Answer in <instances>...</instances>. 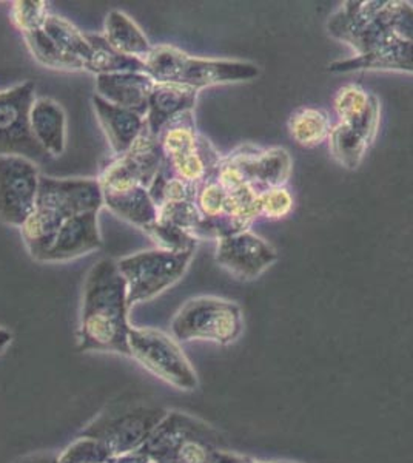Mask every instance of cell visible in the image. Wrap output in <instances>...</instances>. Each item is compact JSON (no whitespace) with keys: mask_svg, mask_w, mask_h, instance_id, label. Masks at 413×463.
Instances as JSON below:
<instances>
[{"mask_svg":"<svg viewBox=\"0 0 413 463\" xmlns=\"http://www.w3.org/2000/svg\"><path fill=\"white\" fill-rule=\"evenodd\" d=\"M148 192H150V196L155 201L156 207H159L165 203H181V201H193L194 203L196 194H198V185L174 178L161 169Z\"/></svg>","mask_w":413,"mask_h":463,"instance_id":"31","label":"cell"},{"mask_svg":"<svg viewBox=\"0 0 413 463\" xmlns=\"http://www.w3.org/2000/svg\"><path fill=\"white\" fill-rule=\"evenodd\" d=\"M292 194L287 187L264 190L259 195V215L268 220H283L293 211Z\"/></svg>","mask_w":413,"mask_h":463,"instance_id":"34","label":"cell"},{"mask_svg":"<svg viewBox=\"0 0 413 463\" xmlns=\"http://www.w3.org/2000/svg\"><path fill=\"white\" fill-rule=\"evenodd\" d=\"M26 47L32 52L33 58L37 62L52 70H61V71H80L85 70L84 61L74 58L71 54L63 52L58 43H52L43 30L26 33L23 34Z\"/></svg>","mask_w":413,"mask_h":463,"instance_id":"27","label":"cell"},{"mask_svg":"<svg viewBox=\"0 0 413 463\" xmlns=\"http://www.w3.org/2000/svg\"><path fill=\"white\" fill-rule=\"evenodd\" d=\"M36 207H47L65 218L104 207L98 178H52L41 175Z\"/></svg>","mask_w":413,"mask_h":463,"instance_id":"15","label":"cell"},{"mask_svg":"<svg viewBox=\"0 0 413 463\" xmlns=\"http://www.w3.org/2000/svg\"><path fill=\"white\" fill-rule=\"evenodd\" d=\"M335 126H332L330 153L347 170H356L366 158L381 122V102L358 84H345L333 98Z\"/></svg>","mask_w":413,"mask_h":463,"instance_id":"3","label":"cell"},{"mask_svg":"<svg viewBox=\"0 0 413 463\" xmlns=\"http://www.w3.org/2000/svg\"><path fill=\"white\" fill-rule=\"evenodd\" d=\"M198 93V90L187 85L155 82L152 95L148 99L146 128L157 137L163 132L164 127L170 124L173 119L183 116V113L194 111Z\"/></svg>","mask_w":413,"mask_h":463,"instance_id":"18","label":"cell"},{"mask_svg":"<svg viewBox=\"0 0 413 463\" xmlns=\"http://www.w3.org/2000/svg\"><path fill=\"white\" fill-rule=\"evenodd\" d=\"M157 222H168L173 226L181 227L183 231L189 232L196 240L207 238V222L201 215L193 201H181V203H165L157 207Z\"/></svg>","mask_w":413,"mask_h":463,"instance_id":"29","label":"cell"},{"mask_svg":"<svg viewBox=\"0 0 413 463\" xmlns=\"http://www.w3.org/2000/svg\"><path fill=\"white\" fill-rule=\"evenodd\" d=\"M242 331L241 306L213 295H201L185 301L170 325V334L176 342H211L220 346L233 345L241 337Z\"/></svg>","mask_w":413,"mask_h":463,"instance_id":"6","label":"cell"},{"mask_svg":"<svg viewBox=\"0 0 413 463\" xmlns=\"http://www.w3.org/2000/svg\"><path fill=\"white\" fill-rule=\"evenodd\" d=\"M128 309L127 281L117 268V261L99 260L85 279L79 321V351L130 357Z\"/></svg>","mask_w":413,"mask_h":463,"instance_id":"1","label":"cell"},{"mask_svg":"<svg viewBox=\"0 0 413 463\" xmlns=\"http://www.w3.org/2000/svg\"><path fill=\"white\" fill-rule=\"evenodd\" d=\"M11 342H13V334L5 327H0V354L10 346Z\"/></svg>","mask_w":413,"mask_h":463,"instance_id":"38","label":"cell"},{"mask_svg":"<svg viewBox=\"0 0 413 463\" xmlns=\"http://www.w3.org/2000/svg\"><path fill=\"white\" fill-rule=\"evenodd\" d=\"M210 463H301V462H292V460H275V458H253V456H247V454L236 453V451H231L229 448H222V449H218L215 454H213V458H211V462Z\"/></svg>","mask_w":413,"mask_h":463,"instance_id":"35","label":"cell"},{"mask_svg":"<svg viewBox=\"0 0 413 463\" xmlns=\"http://www.w3.org/2000/svg\"><path fill=\"white\" fill-rule=\"evenodd\" d=\"M105 207L124 222L144 229L157 216V207L145 185H142L121 156H113L104 164L98 178Z\"/></svg>","mask_w":413,"mask_h":463,"instance_id":"11","label":"cell"},{"mask_svg":"<svg viewBox=\"0 0 413 463\" xmlns=\"http://www.w3.org/2000/svg\"><path fill=\"white\" fill-rule=\"evenodd\" d=\"M32 132L48 156L58 158L67 147V115L58 100L36 98L30 113Z\"/></svg>","mask_w":413,"mask_h":463,"instance_id":"20","label":"cell"},{"mask_svg":"<svg viewBox=\"0 0 413 463\" xmlns=\"http://www.w3.org/2000/svg\"><path fill=\"white\" fill-rule=\"evenodd\" d=\"M157 137L164 153V172L192 184L199 185L209 178L222 158L213 144L198 132L194 111L173 119Z\"/></svg>","mask_w":413,"mask_h":463,"instance_id":"7","label":"cell"},{"mask_svg":"<svg viewBox=\"0 0 413 463\" xmlns=\"http://www.w3.org/2000/svg\"><path fill=\"white\" fill-rule=\"evenodd\" d=\"M47 17L48 5L43 0H17L11 4V21L22 36L43 30Z\"/></svg>","mask_w":413,"mask_h":463,"instance_id":"32","label":"cell"},{"mask_svg":"<svg viewBox=\"0 0 413 463\" xmlns=\"http://www.w3.org/2000/svg\"><path fill=\"white\" fill-rule=\"evenodd\" d=\"M153 85L146 73L100 74L96 76V95L145 118Z\"/></svg>","mask_w":413,"mask_h":463,"instance_id":"17","label":"cell"},{"mask_svg":"<svg viewBox=\"0 0 413 463\" xmlns=\"http://www.w3.org/2000/svg\"><path fill=\"white\" fill-rule=\"evenodd\" d=\"M146 237L150 238L159 250L174 253L193 252L198 248V240L192 237L189 232L181 227L173 226L168 222H155L144 227Z\"/></svg>","mask_w":413,"mask_h":463,"instance_id":"30","label":"cell"},{"mask_svg":"<svg viewBox=\"0 0 413 463\" xmlns=\"http://www.w3.org/2000/svg\"><path fill=\"white\" fill-rule=\"evenodd\" d=\"M91 102L95 107L98 121L110 143L113 156H121L128 152V148L145 128V118L135 111L113 106L98 95L91 98Z\"/></svg>","mask_w":413,"mask_h":463,"instance_id":"19","label":"cell"},{"mask_svg":"<svg viewBox=\"0 0 413 463\" xmlns=\"http://www.w3.org/2000/svg\"><path fill=\"white\" fill-rule=\"evenodd\" d=\"M364 70L413 74V43L395 41L364 56L335 61L329 65L330 73H352Z\"/></svg>","mask_w":413,"mask_h":463,"instance_id":"21","label":"cell"},{"mask_svg":"<svg viewBox=\"0 0 413 463\" xmlns=\"http://www.w3.org/2000/svg\"><path fill=\"white\" fill-rule=\"evenodd\" d=\"M327 32L355 56L395 41L413 43V5L404 0H349L330 16Z\"/></svg>","mask_w":413,"mask_h":463,"instance_id":"2","label":"cell"},{"mask_svg":"<svg viewBox=\"0 0 413 463\" xmlns=\"http://www.w3.org/2000/svg\"><path fill=\"white\" fill-rule=\"evenodd\" d=\"M287 128L295 143L301 147L314 148L329 139L332 122L329 113L323 109L304 106L290 115Z\"/></svg>","mask_w":413,"mask_h":463,"instance_id":"25","label":"cell"},{"mask_svg":"<svg viewBox=\"0 0 413 463\" xmlns=\"http://www.w3.org/2000/svg\"><path fill=\"white\" fill-rule=\"evenodd\" d=\"M91 45V56L85 62V70L89 73L100 74L116 73H145V62L141 59L130 58L126 54L116 52L104 36L99 34H87Z\"/></svg>","mask_w":413,"mask_h":463,"instance_id":"26","label":"cell"},{"mask_svg":"<svg viewBox=\"0 0 413 463\" xmlns=\"http://www.w3.org/2000/svg\"><path fill=\"white\" fill-rule=\"evenodd\" d=\"M167 411L144 399L119 397L105 406L79 436L99 440L113 458L135 453L144 447Z\"/></svg>","mask_w":413,"mask_h":463,"instance_id":"5","label":"cell"},{"mask_svg":"<svg viewBox=\"0 0 413 463\" xmlns=\"http://www.w3.org/2000/svg\"><path fill=\"white\" fill-rule=\"evenodd\" d=\"M34 93L32 80L0 91V156H23L36 164L47 161L48 153L37 143L30 124Z\"/></svg>","mask_w":413,"mask_h":463,"instance_id":"10","label":"cell"},{"mask_svg":"<svg viewBox=\"0 0 413 463\" xmlns=\"http://www.w3.org/2000/svg\"><path fill=\"white\" fill-rule=\"evenodd\" d=\"M193 255V252L174 253L153 249L119 260L117 268L127 281L128 305L153 300L176 285L187 272Z\"/></svg>","mask_w":413,"mask_h":463,"instance_id":"9","label":"cell"},{"mask_svg":"<svg viewBox=\"0 0 413 463\" xmlns=\"http://www.w3.org/2000/svg\"><path fill=\"white\" fill-rule=\"evenodd\" d=\"M145 73L155 82H172L202 90L213 85L257 80V63L227 59L196 58L172 45H156L146 56Z\"/></svg>","mask_w":413,"mask_h":463,"instance_id":"4","label":"cell"},{"mask_svg":"<svg viewBox=\"0 0 413 463\" xmlns=\"http://www.w3.org/2000/svg\"><path fill=\"white\" fill-rule=\"evenodd\" d=\"M277 261V249L250 229L218 240L216 263L241 281L258 279Z\"/></svg>","mask_w":413,"mask_h":463,"instance_id":"13","label":"cell"},{"mask_svg":"<svg viewBox=\"0 0 413 463\" xmlns=\"http://www.w3.org/2000/svg\"><path fill=\"white\" fill-rule=\"evenodd\" d=\"M13 463H59V454L56 453H34L26 454Z\"/></svg>","mask_w":413,"mask_h":463,"instance_id":"36","label":"cell"},{"mask_svg":"<svg viewBox=\"0 0 413 463\" xmlns=\"http://www.w3.org/2000/svg\"><path fill=\"white\" fill-rule=\"evenodd\" d=\"M65 220L67 218L59 212L47 207H36L32 215L26 218L21 227L22 241L33 260L41 261L47 255Z\"/></svg>","mask_w":413,"mask_h":463,"instance_id":"23","label":"cell"},{"mask_svg":"<svg viewBox=\"0 0 413 463\" xmlns=\"http://www.w3.org/2000/svg\"><path fill=\"white\" fill-rule=\"evenodd\" d=\"M102 248L98 213L70 216L63 222L58 238L41 263H63L84 257Z\"/></svg>","mask_w":413,"mask_h":463,"instance_id":"16","label":"cell"},{"mask_svg":"<svg viewBox=\"0 0 413 463\" xmlns=\"http://www.w3.org/2000/svg\"><path fill=\"white\" fill-rule=\"evenodd\" d=\"M43 32L47 33L52 43H58L63 52H67L74 58L87 62L91 56L89 36L80 32L74 24L67 21L65 17L48 14L45 25H43Z\"/></svg>","mask_w":413,"mask_h":463,"instance_id":"28","label":"cell"},{"mask_svg":"<svg viewBox=\"0 0 413 463\" xmlns=\"http://www.w3.org/2000/svg\"><path fill=\"white\" fill-rule=\"evenodd\" d=\"M225 159L233 164L247 184L259 194L264 190L286 187L292 175V158L283 147L261 148L253 144H242Z\"/></svg>","mask_w":413,"mask_h":463,"instance_id":"14","label":"cell"},{"mask_svg":"<svg viewBox=\"0 0 413 463\" xmlns=\"http://www.w3.org/2000/svg\"><path fill=\"white\" fill-rule=\"evenodd\" d=\"M111 458L110 451L99 440L79 436L59 454V463H108Z\"/></svg>","mask_w":413,"mask_h":463,"instance_id":"33","label":"cell"},{"mask_svg":"<svg viewBox=\"0 0 413 463\" xmlns=\"http://www.w3.org/2000/svg\"><path fill=\"white\" fill-rule=\"evenodd\" d=\"M108 463H155L152 458H146L145 454L141 451H135V453L124 454V456H116L111 458Z\"/></svg>","mask_w":413,"mask_h":463,"instance_id":"37","label":"cell"},{"mask_svg":"<svg viewBox=\"0 0 413 463\" xmlns=\"http://www.w3.org/2000/svg\"><path fill=\"white\" fill-rule=\"evenodd\" d=\"M102 36L116 52L130 58L145 61L152 52V43H148L136 22L127 16L124 11L113 10L107 14Z\"/></svg>","mask_w":413,"mask_h":463,"instance_id":"22","label":"cell"},{"mask_svg":"<svg viewBox=\"0 0 413 463\" xmlns=\"http://www.w3.org/2000/svg\"><path fill=\"white\" fill-rule=\"evenodd\" d=\"M130 357L157 379L179 391H194L199 380L193 364L167 332L155 327H131Z\"/></svg>","mask_w":413,"mask_h":463,"instance_id":"8","label":"cell"},{"mask_svg":"<svg viewBox=\"0 0 413 463\" xmlns=\"http://www.w3.org/2000/svg\"><path fill=\"white\" fill-rule=\"evenodd\" d=\"M121 159L126 164L127 169L130 170L131 175L142 185H145L146 189H150V185L164 165V153L159 144V137L153 135L146 128L145 124V128L128 148V152L121 155Z\"/></svg>","mask_w":413,"mask_h":463,"instance_id":"24","label":"cell"},{"mask_svg":"<svg viewBox=\"0 0 413 463\" xmlns=\"http://www.w3.org/2000/svg\"><path fill=\"white\" fill-rule=\"evenodd\" d=\"M41 172L23 156H0V222L19 227L36 209Z\"/></svg>","mask_w":413,"mask_h":463,"instance_id":"12","label":"cell"}]
</instances>
